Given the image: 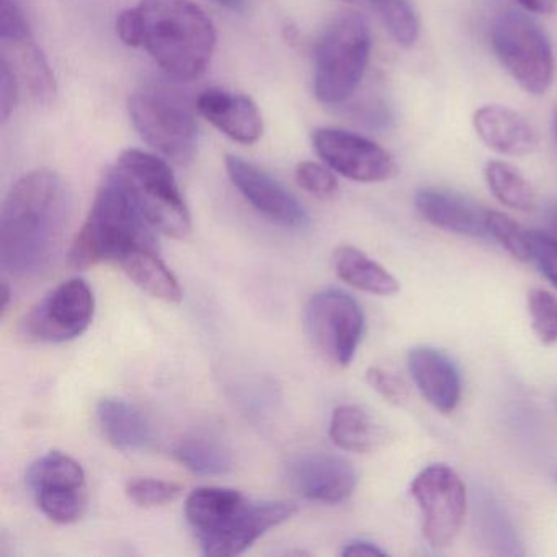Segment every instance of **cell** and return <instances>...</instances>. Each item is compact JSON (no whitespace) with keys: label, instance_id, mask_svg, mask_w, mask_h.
I'll list each match as a JSON object with an SVG mask.
<instances>
[{"label":"cell","instance_id":"40","mask_svg":"<svg viewBox=\"0 0 557 557\" xmlns=\"http://www.w3.org/2000/svg\"><path fill=\"white\" fill-rule=\"evenodd\" d=\"M547 230L554 239L557 240V203L550 205L549 210L546 213Z\"/></svg>","mask_w":557,"mask_h":557},{"label":"cell","instance_id":"14","mask_svg":"<svg viewBox=\"0 0 557 557\" xmlns=\"http://www.w3.org/2000/svg\"><path fill=\"white\" fill-rule=\"evenodd\" d=\"M298 511L293 502H246L223 527L200 537L205 556L233 557L246 553L256 541L272 528L292 520Z\"/></svg>","mask_w":557,"mask_h":557},{"label":"cell","instance_id":"13","mask_svg":"<svg viewBox=\"0 0 557 557\" xmlns=\"http://www.w3.org/2000/svg\"><path fill=\"white\" fill-rule=\"evenodd\" d=\"M226 171L234 187L263 218L286 230L309 226L306 208L272 175L237 156H226Z\"/></svg>","mask_w":557,"mask_h":557},{"label":"cell","instance_id":"36","mask_svg":"<svg viewBox=\"0 0 557 557\" xmlns=\"http://www.w3.org/2000/svg\"><path fill=\"white\" fill-rule=\"evenodd\" d=\"M21 81L17 74L12 70L8 61L2 60L0 64V116L2 122H9L21 96Z\"/></svg>","mask_w":557,"mask_h":557},{"label":"cell","instance_id":"42","mask_svg":"<svg viewBox=\"0 0 557 557\" xmlns=\"http://www.w3.org/2000/svg\"><path fill=\"white\" fill-rule=\"evenodd\" d=\"M0 296H2V306H0V311H2V315H4L5 312L9 311V305H11L12 296V289L8 282L2 283V293H0Z\"/></svg>","mask_w":557,"mask_h":557},{"label":"cell","instance_id":"16","mask_svg":"<svg viewBox=\"0 0 557 557\" xmlns=\"http://www.w3.org/2000/svg\"><path fill=\"white\" fill-rule=\"evenodd\" d=\"M413 205L417 213L438 230L474 239L488 237V210L458 191L420 188L413 197Z\"/></svg>","mask_w":557,"mask_h":557},{"label":"cell","instance_id":"1","mask_svg":"<svg viewBox=\"0 0 557 557\" xmlns=\"http://www.w3.org/2000/svg\"><path fill=\"white\" fill-rule=\"evenodd\" d=\"M73 218L66 182L38 169L15 182L0 211V267L14 280H35L53 269Z\"/></svg>","mask_w":557,"mask_h":557},{"label":"cell","instance_id":"24","mask_svg":"<svg viewBox=\"0 0 557 557\" xmlns=\"http://www.w3.org/2000/svg\"><path fill=\"white\" fill-rule=\"evenodd\" d=\"M329 435L334 445L351 453L371 451L383 440L381 429L373 419L363 409L350 404L338 406L332 412Z\"/></svg>","mask_w":557,"mask_h":557},{"label":"cell","instance_id":"3","mask_svg":"<svg viewBox=\"0 0 557 557\" xmlns=\"http://www.w3.org/2000/svg\"><path fill=\"white\" fill-rule=\"evenodd\" d=\"M156 233L125 185L109 172L74 237L71 265L84 270L103 262L119 263L135 249L159 250Z\"/></svg>","mask_w":557,"mask_h":557},{"label":"cell","instance_id":"15","mask_svg":"<svg viewBox=\"0 0 557 557\" xmlns=\"http://www.w3.org/2000/svg\"><path fill=\"white\" fill-rule=\"evenodd\" d=\"M286 481L306 500L342 504L357 488L358 475L350 461L329 453H306L286 465Z\"/></svg>","mask_w":557,"mask_h":557},{"label":"cell","instance_id":"17","mask_svg":"<svg viewBox=\"0 0 557 557\" xmlns=\"http://www.w3.org/2000/svg\"><path fill=\"white\" fill-rule=\"evenodd\" d=\"M197 110L233 141L249 146L262 138V113L250 97L223 89L205 90L198 96Z\"/></svg>","mask_w":557,"mask_h":557},{"label":"cell","instance_id":"43","mask_svg":"<svg viewBox=\"0 0 557 557\" xmlns=\"http://www.w3.org/2000/svg\"><path fill=\"white\" fill-rule=\"evenodd\" d=\"M554 132H556V138H557V109H556V112H554Z\"/></svg>","mask_w":557,"mask_h":557},{"label":"cell","instance_id":"34","mask_svg":"<svg viewBox=\"0 0 557 557\" xmlns=\"http://www.w3.org/2000/svg\"><path fill=\"white\" fill-rule=\"evenodd\" d=\"M531 262L536 263L550 285L557 288V240L546 231H528Z\"/></svg>","mask_w":557,"mask_h":557},{"label":"cell","instance_id":"22","mask_svg":"<svg viewBox=\"0 0 557 557\" xmlns=\"http://www.w3.org/2000/svg\"><path fill=\"white\" fill-rule=\"evenodd\" d=\"M123 272L143 292L169 305H178L184 298L178 280L162 262L158 249H135L119 260Z\"/></svg>","mask_w":557,"mask_h":557},{"label":"cell","instance_id":"9","mask_svg":"<svg viewBox=\"0 0 557 557\" xmlns=\"http://www.w3.org/2000/svg\"><path fill=\"white\" fill-rule=\"evenodd\" d=\"M96 298L83 278L67 280L48 293L21 321V335L32 344H64L92 324Z\"/></svg>","mask_w":557,"mask_h":557},{"label":"cell","instance_id":"2","mask_svg":"<svg viewBox=\"0 0 557 557\" xmlns=\"http://www.w3.org/2000/svg\"><path fill=\"white\" fill-rule=\"evenodd\" d=\"M143 47L171 79H198L210 66L216 30L191 0H141Z\"/></svg>","mask_w":557,"mask_h":557},{"label":"cell","instance_id":"11","mask_svg":"<svg viewBox=\"0 0 557 557\" xmlns=\"http://www.w3.org/2000/svg\"><path fill=\"white\" fill-rule=\"evenodd\" d=\"M0 41L2 60L11 64L28 96L38 106H51L57 99V79L44 51L35 44L18 0H0Z\"/></svg>","mask_w":557,"mask_h":557},{"label":"cell","instance_id":"30","mask_svg":"<svg viewBox=\"0 0 557 557\" xmlns=\"http://www.w3.org/2000/svg\"><path fill=\"white\" fill-rule=\"evenodd\" d=\"M488 237L500 244L518 262H530V236L517 221L511 220L507 214L488 210L487 214Z\"/></svg>","mask_w":557,"mask_h":557},{"label":"cell","instance_id":"44","mask_svg":"<svg viewBox=\"0 0 557 557\" xmlns=\"http://www.w3.org/2000/svg\"><path fill=\"white\" fill-rule=\"evenodd\" d=\"M345 2H358V0H345Z\"/></svg>","mask_w":557,"mask_h":557},{"label":"cell","instance_id":"27","mask_svg":"<svg viewBox=\"0 0 557 557\" xmlns=\"http://www.w3.org/2000/svg\"><path fill=\"white\" fill-rule=\"evenodd\" d=\"M488 190L505 207L531 211L536 207V191L518 169L504 161H488L484 169Z\"/></svg>","mask_w":557,"mask_h":557},{"label":"cell","instance_id":"38","mask_svg":"<svg viewBox=\"0 0 557 557\" xmlns=\"http://www.w3.org/2000/svg\"><path fill=\"white\" fill-rule=\"evenodd\" d=\"M344 557H384L387 556L386 550L381 549L377 544L371 543L367 540H355L345 544L344 549L341 550Z\"/></svg>","mask_w":557,"mask_h":557},{"label":"cell","instance_id":"6","mask_svg":"<svg viewBox=\"0 0 557 557\" xmlns=\"http://www.w3.org/2000/svg\"><path fill=\"white\" fill-rule=\"evenodd\" d=\"M371 57L370 25L347 12L325 28L314 50V92L325 106H338L358 89Z\"/></svg>","mask_w":557,"mask_h":557},{"label":"cell","instance_id":"37","mask_svg":"<svg viewBox=\"0 0 557 557\" xmlns=\"http://www.w3.org/2000/svg\"><path fill=\"white\" fill-rule=\"evenodd\" d=\"M116 35L126 47H143V21L138 8L120 12L116 17Z\"/></svg>","mask_w":557,"mask_h":557},{"label":"cell","instance_id":"7","mask_svg":"<svg viewBox=\"0 0 557 557\" xmlns=\"http://www.w3.org/2000/svg\"><path fill=\"white\" fill-rule=\"evenodd\" d=\"M491 45L511 79L531 96H544L554 79L553 45L544 28L515 9L492 22Z\"/></svg>","mask_w":557,"mask_h":557},{"label":"cell","instance_id":"35","mask_svg":"<svg viewBox=\"0 0 557 557\" xmlns=\"http://www.w3.org/2000/svg\"><path fill=\"white\" fill-rule=\"evenodd\" d=\"M367 381L377 394L394 406H404L409 399V389L403 377L384 368L373 367L367 371Z\"/></svg>","mask_w":557,"mask_h":557},{"label":"cell","instance_id":"25","mask_svg":"<svg viewBox=\"0 0 557 557\" xmlns=\"http://www.w3.org/2000/svg\"><path fill=\"white\" fill-rule=\"evenodd\" d=\"M174 458L188 471L198 475H226L234 469L230 449L213 436H185L175 445Z\"/></svg>","mask_w":557,"mask_h":557},{"label":"cell","instance_id":"19","mask_svg":"<svg viewBox=\"0 0 557 557\" xmlns=\"http://www.w3.org/2000/svg\"><path fill=\"white\" fill-rule=\"evenodd\" d=\"M472 123L481 141L498 154L523 158L536 149V129L523 115L508 107H481Z\"/></svg>","mask_w":557,"mask_h":557},{"label":"cell","instance_id":"41","mask_svg":"<svg viewBox=\"0 0 557 557\" xmlns=\"http://www.w3.org/2000/svg\"><path fill=\"white\" fill-rule=\"evenodd\" d=\"M213 2L233 12H243L246 8V0H213Z\"/></svg>","mask_w":557,"mask_h":557},{"label":"cell","instance_id":"39","mask_svg":"<svg viewBox=\"0 0 557 557\" xmlns=\"http://www.w3.org/2000/svg\"><path fill=\"white\" fill-rule=\"evenodd\" d=\"M524 11L534 12V14H553L557 8V0H515Z\"/></svg>","mask_w":557,"mask_h":557},{"label":"cell","instance_id":"4","mask_svg":"<svg viewBox=\"0 0 557 557\" xmlns=\"http://www.w3.org/2000/svg\"><path fill=\"white\" fill-rule=\"evenodd\" d=\"M129 119L143 139L178 165L194 161L198 146L197 100L175 84L146 83L129 96Z\"/></svg>","mask_w":557,"mask_h":557},{"label":"cell","instance_id":"28","mask_svg":"<svg viewBox=\"0 0 557 557\" xmlns=\"http://www.w3.org/2000/svg\"><path fill=\"white\" fill-rule=\"evenodd\" d=\"M399 47L412 48L419 40L420 21L410 0H367Z\"/></svg>","mask_w":557,"mask_h":557},{"label":"cell","instance_id":"23","mask_svg":"<svg viewBox=\"0 0 557 557\" xmlns=\"http://www.w3.org/2000/svg\"><path fill=\"white\" fill-rule=\"evenodd\" d=\"M246 502L234 488L200 487L188 495L185 515L200 540L223 527Z\"/></svg>","mask_w":557,"mask_h":557},{"label":"cell","instance_id":"18","mask_svg":"<svg viewBox=\"0 0 557 557\" xmlns=\"http://www.w3.org/2000/svg\"><path fill=\"white\" fill-rule=\"evenodd\" d=\"M410 376L423 399L443 413L453 412L461 399V376L456 364L440 350L417 347L407 357Z\"/></svg>","mask_w":557,"mask_h":557},{"label":"cell","instance_id":"33","mask_svg":"<svg viewBox=\"0 0 557 557\" xmlns=\"http://www.w3.org/2000/svg\"><path fill=\"white\" fill-rule=\"evenodd\" d=\"M296 182L302 190L321 200L334 197L337 194L338 182L334 171L318 162L306 161L296 168Z\"/></svg>","mask_w":557,"mask_h":557},{"label":"cell","instance_id":"12","mask_svg":"<svg viewBox=\"0 0 557 557\" xmlns=\"http://www.w3.org/2000/svg\"><path fill=\"white\" fill-rule=\"evenodd\" d=\"M312 145L325 165L348 181L380 184L397 172L393 156L371 139L338 128H319Z\"/></svg>","mask_w":557,"mask_h":557},{"label":"cell","instance_id":"32","mask_svg":"<svg viewBox=\"0 0 557 557\" xmlns=\"http://www.w3.org/2000/svg\"><path fill=\"white\" fill-rule=\"evenodd\" d=\"M182 485L175 482L161 481V479L141 478L129 481L126 485V495L138 507L156 508L172 504L181 497Z\"/></svg>","mask_w":557,"mask_h":557},{"label":"cell","instance_id":"21","mask_svg":"<svg viewBox=\"0 0 557 557\" xmlns=\"http://www.w3.org/2000/svg\"><path fill=\"white\" fill-rule=\"evenodd\" d=\"M332 262L338 278L358 292L376 296H393L399 293L400 285L396 276L357 247H338Z\"/></svg>","mask_w":557,"mask_h":557},{"label":"cell","instance_id":"8","mask_svg":"<svg viewBox=\"0 0 557 557\" xmlns=\"http://www.w3.org/2000/svg\"><path fill=\"white\" fill-rule=\"evenodd\" d=\"M305 331L311 344L338 367H348L364 334V314L357 299L342 289H322L305 308Z\"/></svg>","mask_w":557,"mask_h":557},{"label":"cell","instance_id":"10","mask_svg":"<svg viewBox=\"0 0 557 557\" xmlns=\"http://www.w3.org/2000/svg\"><path fill=\"white\" fill-rule=\"evenodd\" d=\"M410 494L422 513L423 537L442 549L453 544L461 531L468 507L465 482L446 465H430L416 475Z\"/></svg>","mask_w":557,"mask_h":557},{"label":"cell","instance_id":"29","mask_svg":"<svg viewBox=\"0 0 557 557\" xmlns=\"http://www.w3.org/2000/svg\"><path fill=\"white\" fill-rule=\"evenodd\" d=\"M34 495L40 510L54 523H76L86 510L84 488H47Z\"/></svg>","mask_w":557,"mask_h":557},{"label":"cell","instance_id":"26","mask_svg":"<svg viewBox=\"0 0 557 557\" xmlns=\"http://www.w3.org/2000/svg\"><path fill=\"white\" fill-rule=\"evenodd\" d=\"M25 481L34 494L47 488H84L86 472L73 456L50 451L28 466Z\"/></svg>","mask_w":557,"mask_h":557},{"label":"cell","instance_id":"5","mask_svg":"<svg viewBox=\"0 0 557 557\" xmlns=\"http://www.w3.org/2000/svg\"><path fill=\"white\" fill-rule=\"evenodd\" d=\"M125 185L146 220L158 233L185 239L191 231V214L171 165L139 149L123 152L112 169Z\"/></svg>","mask_w":557,"mask_h":557},{"label":"cell","instance_id":"31","mask_svg":"<svg viewBox=\"0 0 557 557\" xmlns=\"http://www.w3.org/2000/svg\"><path fill=\"white\" fill-rule=\"evenodd\" d=\"M528 312L537 341L544 345L557 344V298L546 289L528 293Z\"/></svg>","mask_w":557,"mask_h":557},{"label":"cell","instance_id":"20","mask_svg":"<svg viewBox=\"0 0 557 557\" xmlns=\"http://www.w3.org/2000/svg\"><path fill=\"white\" fill-rule=\"evenodd\" d=\"M97 422L107 442L120 451H138L151 443L152 432L141 410L119 397L97 404Z\"/></svg>","mask_w":557,"mask_h":557}]
</instances>
